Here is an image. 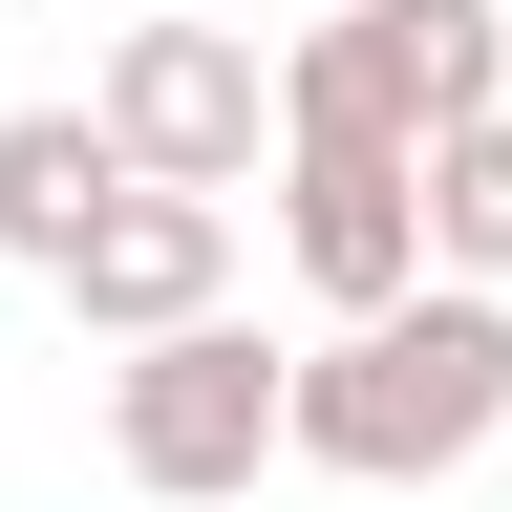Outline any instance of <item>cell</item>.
Instances as JSON below:
<instances>
[{
  "label": "cell",
  "instance_id": "cell-1",
  "mask_svg": "<svg viewBox=\"0 0 512 512\" xmlns=\"http://www.w3.org/2000/svg\"><path fill=\"white\" fill-rule=\"evenodd\" d=\"M491 427H512V299H470V278L384 299V320H342L299 363V470H342V491H427Z\"/></svg>",
  "mask_w": 512,
  "mask_h": 512
},
{
  "label": "cell",
  "instance_id": "cell-2",
  "mask_svg": "<svg viewBox=\"0 0 512 512\" xmlns=\"http://www.w3.org/2000/svg\"><path fill=\"white\" fill-rule=\"evenodd\" d=\"M512 107V0H342L299 64H278V150H384L427 171L448 128Z\"/></svg>",
  "mask_w": 512,
  "mask_h": 512
},
{
  "label": "cell",
  "instance_id": "cell-5",
  "mask_svg": "<svg viewBox=\"0 0 512 512\" xmlns=\"http://www.w3.org/2000/svg\"><path fill=\"white\" fill-rule=\"evenodd\" d=\"M235 299V214H192V192H107L86 214V256H64V320H86V342H192V320Z\"/></svg>",
  "mask_w": 512,
  "mask_h": 512
},
{
  "label": "cell",
  "instance_id": "cell-6",
  "mask_svg": "<svg viewBox=\"0 0 512 512\" xmlns=\"http://www.w3.org/2000/svg\"><path fill=\"white\" fill-rule=\"evenodd\" d=\"M278 235H299V278L342 320L427 299V171H384V150H278Z\"/></svg>",
  "mask_w": 512,
  "mask_h": 512
},
{
  "label": "cell",
  "instance_id": "cell-4",
  "mask_svg": "<svg viewBox=\"0 0 512 512\" xmlns=\"http://www.w3.org/2000/svg\"><path fill=\"white\" fill-rule=\"evenodd\" d=\"M86 128H107V171H128V192L235 214L256 150H278V64H256L235 22H128V43H107V86H86Z\"/></svg>",
  "mask_w": 512,
  "mask_h": 512
},
{
  "label": "cell",
  "instance_id": "cell-8",
  "mask_svg": "<svg viewBox=\"0 0 512 512\" xmlns=\"http://www.w3.org/2000/svg\"><path fill=\"white\" fill-rule=\"evenodd\" d=\"M427 278H470V299H512V107L427 150Z\"/></svg>",
  "mask_w": 512,
  "mask_h": 512
},
{
  "label": "cell",
  "instance_id": "cell-7",
  "mask_svg": "<svg viewBox=\"0 0 512 512\" xmlns=\"http://www.w3.org/2000/svg\"><path fill=\"white\" fill-rule=\"evenodd\" d=\"M107 128L86 107H0V256H22V278H64V256H86V214H107Z\"/></svg>",
  "mask_w": 512,
  "mask_h": 512
},
{
  "label": "cell",
  "instance_id": "cell-3",
  "mask_svg": "<svg viewBox=\"0 0 512 512\" xmlns=\"http://www.w3.org/2000/svg\"><path fill=\"white\" fill-rule=\"evenodd\" d=\"M107 448L150 512H235L256 470H299V363L256 342V320H192V342L107 363Z\"/></svg>",
  "mask_w": 512,
  "mask_h": 512
}]
</instances>
